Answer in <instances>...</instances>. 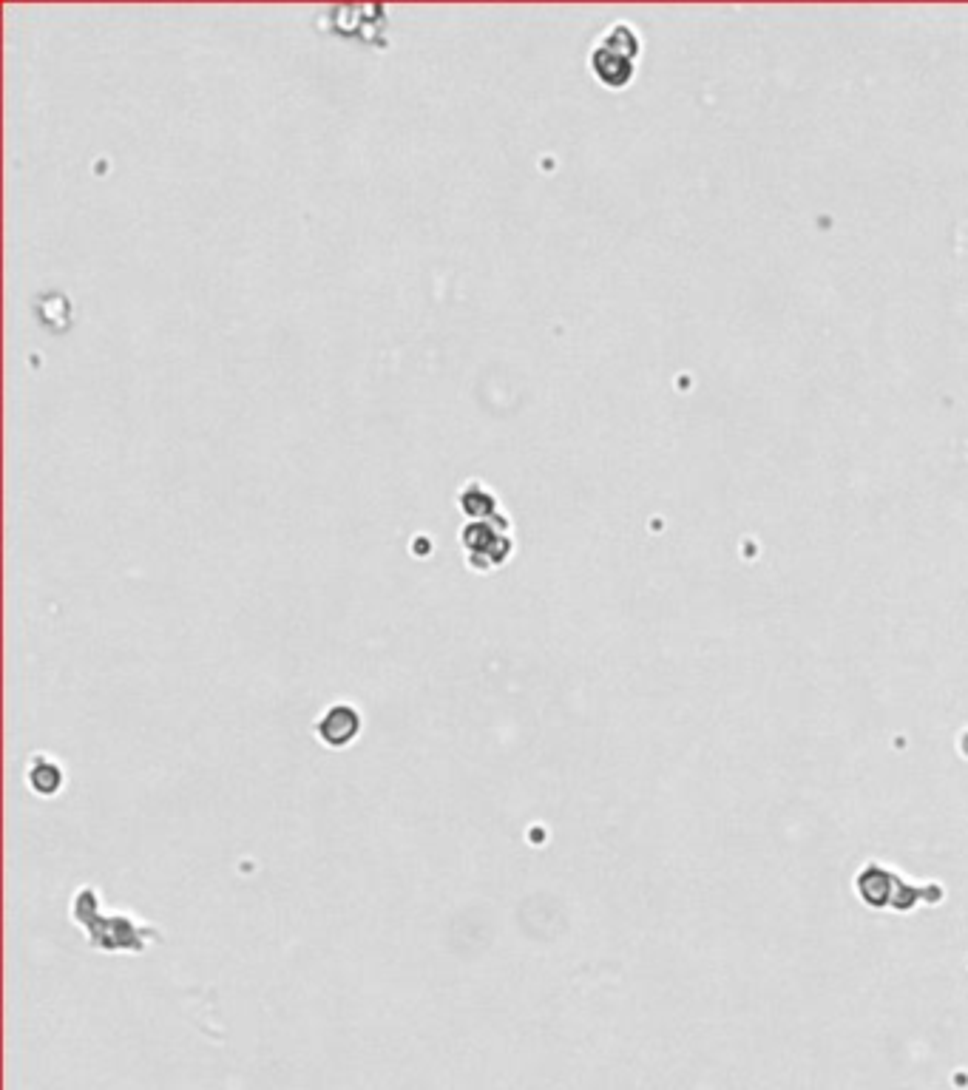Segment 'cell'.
<instances>
[{
	"instance_id": "2",
	"label": "cell",
	"mask_w": 968,
	"mask_h": 1090,
	"mask_svg": "<svg viewBox=\"0 0 968 1090\" xmlns=\"http://www.w3.org/2000/svg\"><path fill=\"white\" fill-rule=\"evenodd\" d=\"M639 52V40L631 32V26L616 23L605 35L599 37L591 52V69L608 86H622L631 77V60Z\"/></svg>"
},
{
	"instance_id": "4",
	"label": "cell",
	"mask_w": 968,
	"mask_h": 1090,
	"mask_svg": "<svg viewBox=\"0 0 968 1090\" xmlns=\"http://www.w3.org/2000/svg\"><path fill=\"white\" fill-rule=\"evenodd\" d=\"M458 506L469 520H486V517H492V514L500 511V500H497V494H494L483 480L472 477V480L460 489Z\"/></svg>"
},
{
	"instance_id": "3",
	"label": "cell",
	"mask_w": 968,
	"mask_h": 1090,
	"mask_svg": "<svg viewBox=\"0 0 968 1090\" xmlns=\"http://www.w3.org/2000/svg\"><path fill=\"white\" fill-rule=\"evenodd\" d=\"M361 713L347 702L333 704L321 721H318V736L327 747H347L350 741H355V736L361 733Z\"/></svg>"
},
{
	"instance_id": "1",
	"label": "cell",
	"mask_w": 968,
	"mask_h": 1090,
	"mask_svg": "<svg viewBox=\"0 0 968 1090\" xmlns=\"http://www.w3.org/2000/svg\"><path fill=\"white\" fill-rule=\"evenodd\" d=\"M460 543L466 551V563L472 571H494L514 551V537H511V523L503 511H497L486 520H469L460 528Z\"/></svg>"
}]
</instances>
